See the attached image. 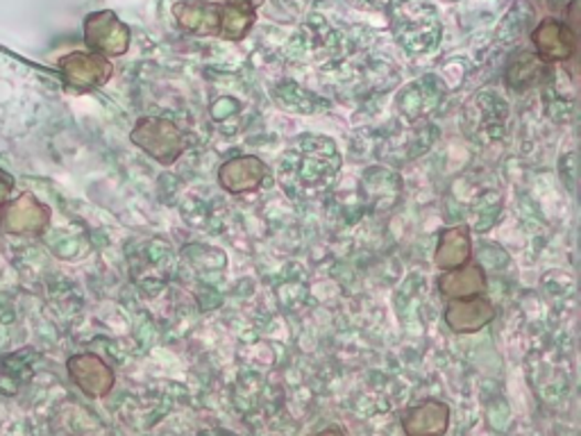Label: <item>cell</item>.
Returning <instances> with one entry per match:
<instances>
[{
    "mask_svg": "<svg viewBox=\"0 0 581 436\" xmlns=\"http://www.w3.org/2000/svg\"><path fill=\"white\" fill-rule=\"evenodd\" d=\"M534 53L548 64H563L577 55V30L561 19H543L531 30Z\"/></svg>",
    "mask_w": 581,
    "mask_h": 436,
    "instance_id": "8992f818",
    "label": "cell"
},
{
    "mask_svg": "<svg viewBox=\"0 0 581 436\" xmlns=\"http://www.w3.org/2000/svg\"><path fill=\"white\" fill-rule=\"evenodd\" d=\"M219 3H241V6H253L257 10L262 8L264 0H219Z\"/></svg>",
    "mask_w": 581,
    "mask_h": 436,
    "instance_id": "7402d4cb",
    "label": "cell"
},
{
    "mask_svg": "<svg viewBox=\"0 0 581 436\" xmlns=\"http://www.w3.org/2000/svg\"><path fill=\"white\" fill-rule=\"evenodd\" d=\"M257 21V10L241 3H221V30L219 36L228 42H241L253 30Z\"/></svg>",
    "mask_w": 581,
    "mask_h": 436,
    "instance_id": "e0dca14e",
    "label": "cell"
},
{
    "mask_svg": "<svg viewBox=\"0 0 581 436\" xmlns=\"http://www.w3.org/2000/svg\"><path fill=\"white\" fill-rule=\"evenodd\" d=\"M439 291L447 300H459L471 296H482L488 289V275L477 262H468L462 268L443 270L439 275Z\"/></svg>",
    "mask_w": 581,
    "mask_h": 436,
    "instance_id": "9a60e30c",
    "label": "cell"
},
{
    "mask_svg": "<svg viewBox=\"0 0 581 436\" xmlns=\"http://www.w3.org/2000/svg\"><path fill=\"white\" fill-rule=\"evenodd\" d=\"M495 319V307L486 294L447 300L445 323L454 334H475L490 326Z\"/></svg>",
    "mask_w": 581,
    "mask_h": 436,
    "instance_id": "9c48e42d",
    "label": "cell"
},
{
    "mask_svg": "<svg viewBox=\"0 0 581 436\" xmlns=\"http://www.w3.org/2000/svg\"><path fill=\"white\" fill-rule=\"evenodd\" d=\"M268 176V167L255 155H239L219 169V184L232 193L243 195L257 191Z\"/></svg>",
    "mask_w": 581,
    "mask_h": 436,
    "instance_id": "30bf717a",
    "label": "cell"
},
{
    "mask_svg": "<svg viewBox=\"0 0 581 436\" xmlns=\"http://www.w3.org/2000/svg\"><path fill=\"white\" fill-rule=\"evenodd\" d=\"M85 42L92 53L103 57H120L130 49V28L114 12H94L85 21Z\"/></svg>",
    "mask_w": 581,
    "mask_h": 436,
    "instance_id": "5b68a950",
    "label": "cell"
},
{
    "mask_svg": "<svg viewBox=\"0 0 581 436\" xmlns=\"http://www.w3.org/2000/svg\"><path fill=\"white\" fill-rule=\"evenodd\" d=\"M541 3H543L548 10H552V12H561V10H566V8L572 3V0H541Z\"/></svg>",
    "mask_w": 581,
    "mask_h": 436,
    "instance_id": "44dd1931",
    "label": "cell"
},
{
    "mask_svg": "<svg viewBox=\"0 0 581 436\" xmlns=\"http://www.w3.org/2000/svg\"><path fill=\"white\" fill-rule=\"evenodd\" d=\"M348 3L363 10H384L393 3V0H348Z\"/></svg>",
    "mask_w": 581,
    "mask_h": 436,
    "instance_id": "d6986e66",
    "label": "cell"
},
{
    "mask_svg": "<svg viewBox=\"0 0 581 436\" xmlns=\"http://www.w3.org/2000/svg\"><path fill=\"white\" fill-rule=\"evenodd\" d=\"M552 75H554L552 64L543 62L534 51H518L516 55H511L507 64L505 83L511 92L525 94L534 87H541V85L546 87V83L552 81Z\"/></svg>",
    "mask_w": 581,
    "mask_h": 436,
    "instance_id": "8fae6325",
    "label": "cell"
},
{
    "mask_svg": "<svg viewBox=\"0 0 581 436\" xmlns=\"http://www.w3.org/2000/svg\"><path fill=\"white\" fill-rule=\"evenodd\" d=\"M12 189V178H8L3 171H0V205L6 203V195Z\"/></svg>",
    "mask_w": 581,
    "mask_h": 436,
    "instance_id": "ffe728a7",
    "label": "cell"
},
{
    "mask_svg": "<svg viewBox=\"0 0 581 436\" xmlns=\"http://www.w3.org/2000/svg\"><path fill=\"white\" fill-rule=\"evenodd\" d=\"M173 17L189 34L219 36L221 3H214V0H182L173 6Z\"/></svg>",
    "mask_w": 581,
    "mask_h": 436,
    "instance_id": "4fadbf2b",
    "label": "cell"
},
{
    "mask_svg": "<svg viewBox=\"0 0 581 436\" xmlns=\"http://www.w3.org/2000/svg\"><path fill=\"white\" fill-rule=\"evenodd\" d=\"M507 118H509L507 100L495 92H482L466 105L464 130L471 139L486 143L505 135Z\"/></svg>",
    "mask_w": 581,
    "mask_h": 436,
    "instance_id": "277c9868",
    "label": "cell"
},
{
    "mask_svg": "<svg viewBox=\"0 0 581 436\" xmlns=\"http://www.w3.org/2000/svg\"><path fill=\"white\" fill-rule=\"evenodd\" d=\"M311 436H346V434L341 429H337V427H327V429H320V432H316Z\"/></svg>",
    "mask_w": 581,
    "mask_h": 436,
    "instance_id": "603a6c76",
    "label": "cell"
},
{
    "mask_svg": "<svg viewBox=\"0 0 581 436\" xmlns=\"http://www.w3.org/2000/svg\"><path fill=\"white\" fill-rule=\"evenodd\" d=\"M473 259V232L471 225H454L445 227L439 234L434 264L439 270H454L462 268Z\"/></svg>",
    "mask_w": 581,
    "mask_h": 436,
    "instance_id": "2e32d148",
    "label": "cell"
},
{
    "mask_svg": "<svg viewBox=\"0 0 581 436\" xmlns=\"http://www.w3.org/2000/svg\"><path fill=\"white\" fill-rule=\"evenodd\" d=\"M443 94L445 92L436 75L423 77V81L411 83L402 89V94L398 96V109L406 121H421V118H425L436 109Z\"/></svg>",
    "mask_w": 581,
    "mask_h": 436,
    "instance_id": "5bb4252c",
    "label": "cell"
},
{
    "mask_svg": "<svg viewBox=\"0 0 581 436\" xmlns=\"http://www.w3.org/2000/svg\"><path fill=\"white\" fill-rule=\"evenodd\" d=\"M60 71L64 75V81L71 89L75 92H94L98 87H103L112 73L114 66L107 57L98 55V53H68L60 60Z\"/></svg>",
    "mask_w": 581,
    "mask_h": 436,
    "instance_id": "ba28073f",
    "label": "cell"
},
{
    "mask_svg": "<svg viewBox=\"0 0 581 436\" xmlns=\"http://www.w3.org/2000/svg\"><path fill=\"white\" fill-rule=\"evenodd\" d=\"M450 405L443 401H423L402 414L404 436H443L450 429Z\"/></svg>",
    "mask_w": 581,
    "mask_h": 436,
    "instance_id": "7c38bea8",
    "label": "cell"
},
{
    "mask_svg": "<svg viewBox=\"0 0 581 436\" xmlns=\"http://www.w3.org/2000/svg\"><path fill=\"white\" fill-rule=\"evenodd\" d=\"M398 44L409 55H425L434 51L441 42V21L432 6L427 3H404L400 6L393 21Z\"/></svg>",
    "mask_w": 581,
    "mask_h": 436,
    "instance_id": "7a4b0ae2",
    "label": "cell"
},
{
    "mask_svg": "<svg viewBox=\"0 0 581 436\" xmlns=\"http://www.w3.org/2000/svg\"><path fill=\"white\" fill-rule=\"evenodd\" d=\"M66 371H68L71 382L82 393H85L87 398H94V401L107 398L114 389V382H116L114 369L94 352L73 354L71 360L66 362Z\"/></svg>",
    "mask_w": 581,
    "mask_h": 436,
    "instance_id": "52a82bcc",
    "label": "cell"
},
{
    "mask_svg": "<svg viewBox=\"0 0 581 436\" xmlns=\"http://www.w3.org/2000/svg\"><path fill=\"white\" fill-rule=\"evenodd\" d=\"M279 164V182L288 193L307 191L314 195L335 182L341 171V155L335 141L311 135L290 146Z\"/></svg>",
    "mask_w": 581,
    "mask_h": 436,
    "instance_id": "6da1fadb",
    "label": "cell"
},
{
    "mask_svg": "<svg viewBox=\"0 0 581 436\" xmlns=\"http://www.w3.org/2000/svg\"><path fill=\"white\" fill-rule=\"evenodd\" d=\"M531 17H534V12H531V8L529 6H525L522 3V0H518V3L509 10V14L505 17V21H503V25H500V30H497V36H505V34H509L507 39H509V42H514V39H518V34L522 32V28L531 21Z\"/></svg>",
    "mask_w": 581,
    "mask_h": 436,
    "instance_id": "ac0fdd59",
    "label": "cell"
},
{
    "mask_svg": "<svg viewBox=\"0 0 581 436\" xmlns=\"http://www.w3.org/2000/svg\"><path fill=\"white\" fill-rule=\"evenodd\" d=\"M130 141L161 167L176 164L187 150L184 132L161 116H144L130 132Z\"/></svg>",
    "mask_w": 581,
    "mask_h": 436,
    "instance_id": "3957f363",
    "label": "cell"
}]
</instances>
